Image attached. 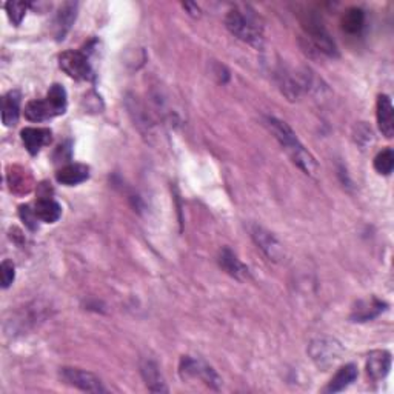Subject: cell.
<instances>
[{"mask_svg":"<svg viewBox=\"0 0 394 394\" xmlns=\"http://www.w3.org/2000/svg\"><path fill=\"white\" fill-rule=\"evenodd\" d=\"M265 125L268 126V130L277 139L280 147L285 150L289 159H291L305 174L315 178L319 173V165L316 159L303 147L299 138H297L296 133L291 130V126L285 124L284 120H279L276 117H265Z\"/></svg>","mask_w":394,"mask_h":394,"instance_id":"1","label":"cell"},{"mask_svg":"<svg viewBox=\"0 0 394 394\" xmlns=\"http://www.w3.org/2000/svg\"><path fill=\"white\" fill-rule=\"evenodd\" d=\"M225 25H227L228 31L236 36L237 39L244 40V42L250 44L256 48H261L263 44V33L262 28L250 15H245L242 11L239 10H231L227 18H225Z\"/></svg>","mask_w":394,"mask_h":394,"instance_id":"2","label":"cell"},{"mask_svg":"<svg viewBox=\"0 0 394 394\" xmlns=\"http://www.w3.org/2000/svg\"><path fill=\"white\" fill-rule=\"evenodd\" d=\"M343 347L342 343L334 339V337L320 336L313 339L308 345V355L311 360L315 362V365L320 369H329L334 367L343 356Z\"/></svg>","mask_w":394,"mask_h":394,"instance_id":"3","label":"cell"},{"mask_svg":"<svg viewBox=\"0 0 394 394\" xmlns=\"http://www.w3.org/2000/svg\"><path fill=\"white\" fill-rule=\"evenodd\" d=\"M179 373L183 381L197 379L213 390H219L222 385V379L216 373V369L202 359L183 356L179 364Z\"/></svg>","mask_w":394,"mask_h":394,"instance_id":"4","label":"cell"},{"mask_svg":"<svg viewBox=\"0 0 394 394\" xmlns=\"http://www.w3.org/2000/svg\"><path fill=\"white\" fill-rule=\"evenodd\" d=\"M59 67L71 79L93 80L94 71L91 68L88 54L79 50H70L59 55Z\"/></svg>","mask_w":394,"mask_h":394,"instance_id":"5","label":"cell"},{"mask_svg":"<svg viewBox=\"0 0 394 394\" xmlns=\"http://www.w3.org/2000/svg\"><path fill=\"white\" fill-rule=\"evenodd\" d=\"M248 230H250V236L253 239V242L265 256H267L268 261L282 262L285 259V248L271 231L261 227V225L257 223H251Z\"/></svg>","mask_w":394,"mask_h":394,"instance_id":"6","label":"cell"},{"mask_svg":"<svg viewBox=\"0 0 394 394\" xmlns=\"http://www.w3.org/2000/svg\"><path fill=\"white\" fill-rule=\"evenodd\" d=\"M60 379L67 385H71V387L82 390V391H88V393H107L108 391L98 376L90 372H85V369H80V368H70V367L62 368Z\"/></svg>","mask_w":394,"mask_h":394,"instance_id":"7","label":"cell"},{"mask_svg":"<svg viewBox=\"0 0 394 394\" xmlns=\"http://www.w3.org/2000/svg\"><path fill=\"white\" fill-rule=\"evenodd\" d=\"M307 31H308L307 39H310V42L316 48V51L324 53L329 55V58L337 55V46L334 44V40L328 34V31L322 27V23H319L317 20H310Z\"/></svg>","mask_w":394,"mask_h":394,"instance_id":"8","label":"cell"},{"mask_svg":"<svg viewBox=\"0 0 394 394\" xmlns=\"http://www.w3.org/2000/svg\"><path fill=\"white\" fill-rule=\"evenodd\" d=\"M391 369V355L387 350H376L368 355L367 373L369 379L379 382L388 376Z\"/></svg>","mask_w":394,"mask_h":394,"instance_id":"9","label":"cell"},{"mask_svg":"<svg viewBox=\"0 0 394 394\" xmlns=\"http://www.w3.org/2000/svg\"><path fill=\"white\" fill-rule=\"evenodd\" d=\"M387 310V303L377 299V297H369V299L359 301L355 308L351 311L350 319L353 322H369Z\"/></svg>","mask_w":394,"mask_h":394,"instance_id":"10","label":"cell"},{"mask_svg":"<svg viewBox=\"0 0 394 394\" xmlns=\"http://www.w3.org/2000/svg\"><path fill=\"white\" fill-rule=\"evenodd\" d=\"M377 126L387 139H391L394 136V108L391 99L387 94H381L377 98Z\"/></svg>","mask_w":394,"mask_h":394,"instance_id":"11","label":"cell"},{"mask_svg":"<svg viewBox=\"0 0 394 394\" xmlns=\"http://www.w3.org/2000/svg\"><path fill=\"white\" fill-rule=\"evenodd\" d=\"M20 136L31 156H36L45 145L51 142V131L48 128H23Z\"/></svg>","mask_w":394,"mask_h":394,"instance_id":"12","label":"cell"},{"mask_svg":"<svg viewBox=\"0 0 394 394\" xmlns=\"http://www.w3.org/2000/svg\"><path fill=\"white\" fill-rule=\"evenodd\" d=\"M219 265L227 275L237 280H247L250 277V270H248L247 265L242 263V261H240L239 257L230 250V248H223L221 251Z\"/></svg>","mask_w":394,"mask_h":394,"instance_id":"13","label":"cell"},{"mask_svg":"<svg viewBox=\"0 0 394 394\" xmlns=\"http://www.w3.org/2000/svg\"><path fill=\"white\" fill-rule=\"evenodd\" d=\"M77 6L79 5L76 2H67L60 6L54 20V34L58 37V40L65 39L71 27L74 25L77 18Z\"/></svg>","mask_w":394,"mask_h":394,"instance_id":"14","label":"cell"},{"mask_svg":"<svg viewBox=\"0 0 394 394\" xmlns=\"http://www.w3.org/2000/svg\"><path fill=\"white\" fill-rule=\"evenodd\" d=\"M140 374L147 388L152 393H168V387L164 381L160 369L155 360L145 359L140 362Z\"/></svg>","mask_w":394,"mask_h":394,"instance_id":"15","label":"cell"},{"mask_svg":"<svg viewBox=\"0 0 394 394\" xmlns=\"http://www.w3.org/2000/svg\"><path fill=\"white\" fill-rule=\"evenodd\" d=\"M20 102L22 94L19 90L8 91L2 99V122L5 126L18 125L20 117Z\"/></svg>","mask_w":394,"mask_h":394,"instance_id":"16","label":"cell"},{"mask_svg":"<svg viewBox=\"0 0 394 394\" xmlns=\"http://www.w3.org/2000/svg\"><path fill=\"white\" fill-rule=\"evenodd\" d=\"M88 179H90V168L82 164L65 165L55 173V180L67 185V187H74V185L84 183Z\"/></svg>","mask_w":394,"mask_h":394,"instance_id":"17","label":"cell"},{"mask_svg":"<svg viewBox=\"0 0 394 394\" xmlns=\"http://www.w3.org/2000/svg\"><path fill=\"white\" fill-rule=\"evenodd\" d=\"M34 211L39 217V221L45 223H54L60 219L62 206L55 202L51 196H40L36 200Z\"/></svg>","mask_w":394,"mask_h":394,"instance_id":"18","label":"cell"},{"mask_svg":"<svg viewBox=\"0 0 394 394\" xmlns=\"http://www.w3.org/2000/svg\"><path fill=\"white\" fill-rule=\"evenodd\" d=\"M356 379H357V367L355 364H348V365L342 367L339 372L334 374V377L329 381L325 391L327 393L343 391L345 388H348Z\"/></svg>","mask_w":394,"mask_h":394,"instance_id":"19","label":"cell"},{"mask_svg":"<svg viewBox=\"0 0 394 394\" xmlns=\"http://www.w3.org/2000/svg\"><path fill=\"white\" fill-rule=\"evenodd\" d=\"M25 117L29 122H45V120H50L55 117V112L50 107V103L44 100H31L27 103L25 107Z\"/></svg>","mask_w":394,"mask_h":394,"instance_id":"20","label":"cell"},{"mask_svg":"<svg viewBox=\"0 0 394 394\" xmlns=\"http://www.w3.org/2000/svg\"><path fill=\"white\" fill-rule=\"evenodd\" d=\"M365 25V13L360 8H350L342 15V28L348 34H359Z\"/></svg>","mask_w":394,"mask_h":394,"instance_id":"21","label":"cell"},{"mask_svg":"<svg viewBox=\"0 0 394 394\" xmlns=\"http://www.w3.org/2000/svg\"><path fill=\"white\" fill-rule=\"evenodd\" d=\"M46 102L50 103V107L53 108V111L55 112V116H60L63 112L67 111V105H68V100H67V91L65 88L59 84H54L50 91L46 94Z\"/></svg>","mask_w":394,"mask_h":394,"instance_id":"22","label":"cell"},{"mask_svg":"<svg viewBox=\"0 0 394 394\" xmlns=\"http://www.w3.org/2000/svg\"><path fill=\"white\" fill-rule=\"evenodd\" d=\"M19 166H14L11 168V171L8 173V182H10V188L11 191L18 192V195H23V192H29L31 190V178L28 171L22 170L20 171Z\"/></svg>","mask_w":394,"mask_h":394,"instance_id":"23","label":"cell"},{"mask_svg":"<svg viewBox=\"0 0 394 394\" xmlns=\"http://www.w3.org/2000/svg\"><path fill=\"white\" fill-rule=\"evenodd\" d=\"M28 8H29V4L20 2V0H10V2L5 4L8 19H10L13 25H15V27L20 25L23 18H25Z\"/></svg>","mask_w":394,"mask_h":394,"instance_id":"24","label":"cell"},{"mask_svg":"<svg viewBox=\"0 0 394 394\" xmlns=\"http://www.w3.org/2000/svg\"><path fill=\"white\" fill-rule=\"evenodd\" d=\"M394 168V152L391 148L382 150L374 157V170L382 176H390Z\"/></svg>","mask_w":394,"mask_h":394,"instance_id":"25","label":"cell"},{"mask_svg":"<svg viewBox=\"0 0 394 394\" xmlns=\"http://www.w3.org/2000/svg\"><path fill=\"white\" fill-rule=\"evenodd\" d=\"M19 216H20L22 222L25 223L31 231L37 230V219H39V217H37L34 210H31L29 205H20L19 206Z\"/></svg>","mask_w":394,"mask_h":394,"instance_id":"26","label":"cell"},{"mask_svg":"<svg viewBox=\"0 0 394 394\" xmlns=\"http://www.w3.org/2000/svg\"><path fill=\"white\" fill-rule=\"evenodd\" d=\"M2 288H8L13 282H14V277H15V268H14V263L11 261L5 259L2 262Z\"/></svg>","mask_w":394,"mask_h":394,"instance_id":"27","label":"cell"},{"mask_svg":"<svg viewBox=\"0 0 394 394\" xmlns=\"http://www.w3.org/2000/svg\"><path fill=\"white\" fill-rule=\"evenodd\" d=\"M183 8L188 11L190 15H192V18H199L200 15V8L196 4H183Z\"/></svg>","mask_w":394,"mask_h":394,"instance_id":"28","label":"cell"}]
</instances>
